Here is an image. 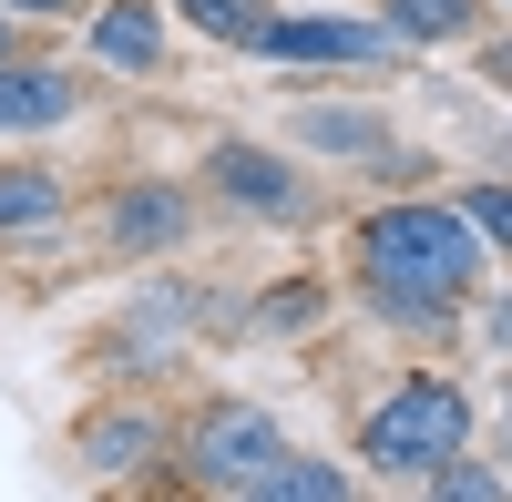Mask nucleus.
I'll return each instance as SVG.
<instances>
[{
    "mask_svg": "<svg viewBox=\"0 0 512 502\" xmlns=\"http://www.w3.org/2000/svg\"><path fill=\"white\" fill-rule=\"evenodd\" d=\"M205 175H216V195L246 205V216H297V205H308V185H297L287 154H267V144H216Z\"/></svg>",
    "mask_w": 512,
    "mask_h": 502,
    "instance_id": "5",
    "label": "nucleus"
},
{
    "mask_svg": "<svg viewBox=\"0 0 512 502\" xmlns=\"http://www.w3.org/2000/svg\"><path fill=\"white\" fill-rule=\"evenodd\" d=\"M52 216H62L52 164H0V226H52Z\"/></svg>",
    "mask_w": 512,
    "mask_h": 502,
    "instance_id": "11",
    "label": "nucleus"
},
{
    "mask_svg": "<svg viewBox=\"0 0 512 502\" xmlns=\"http://www.w3.org/2000/svg\"><path fill=\"white\" fill-rule=\"evenodd\" d=\"M0 62H11V11H0Z\"/></svg>",
    "mask_w": 512,
    "mask_h": 502,
    "instance_id": "20",
    "label": "nucleus"
},
{
    "mask_svg": "<svg viewBox=\"0 0 512 502\" xmlns=\"http://www.w3.org/2000/svg\"><path fill=\"white\" fill-rule=\"evenodd\" d=\"M103 236H113V257H164V246H185L195 236V205L175 195V185H154V175H134L113 195V216H103Z\"/></svg>",
    "mask_w": 512,
    "mask_h": 502,
    "instance_id": "4",
    "label": "nucleus"
},
{
    "mask_svg": "<svg viewBox=\"0 0 512 502\" xmlns=\"http://www.w3.org/2000/svg\"><path fill=\"white\" fill-rule=\"evenodd\" d=\"M318 308H328L318 277H297V287H267V298H256L236 328H246V339H297V328H318Z\"/></svg>",
    "mask_w": 512,
    "mask_h": 502,
    "instance_id": "12",
    "label": "nucleus"
},
{
    "mask_svg": "<svg viewBox=\"0 0 512 502\" xmlns=\"http://www.w3.org/2000/svg\"><path fill=\"white\" fill-rule=\"evenodd\" d=\"M461 441H472V400H461L451 380H410V390L379 400L369 462H379V472H451Z\"/></svg>",
    "mask_w": 512,
    "mask_h": 502,
    "instance_id": "2",
    "label": "nucleus"
},
{
    "mask_svg": "<svg viewBox=\"0 0 512 502\" xmlns=\"http://www.w3.org/2000/svg\"><path fill=\"white\" fill-rule=\"evenodd\" d=\"M0 11H11V21H93L103 0H0Z\"/></svg>",
    "mask_w": 512,
    "mask_h": 502,
    "instance_id": "17",
    "label": "nucleus"
},
{
    "mask_svg": "<svg viewBox=\"0 0 512 502\" xmlns=\"http://www.w3.org/2000/svg\"><path fill=\"white\" fill-rule=\"evenodd\" d=\"M492 339H502V349H512V298H502V308H492Z\"/></svg>",
    "mask_w": 512,
    "mask_h": 502,
    "instance_id": "19",
    "label": "nucleus"
},
{
    "mask_svg": "<svg viewBox=\"0 0 512 502\" xmlns=\"http://www.w3.org/2000/svg\"><path fill=\"white\" fill-rule=\"evenodd\" d=\"M297 144H308V154H379L390 123L359 113V103H308V113H297Z\"/></svg>",
    "mask_w": 512,
    "mask_h": 502,
    "instance_id": "9",
    "label": "nucleus"
},
{
    "mask_svg": "<svg viewBox=\"0 0 512 502\" xmlns=\"http://www.w3.org/2000/svg\"><path fill=\"white\" fill-rule=\"evenodd\" d=\"M287 462V441H277V421L267 410H205L195 421V482H216V492H246V482H267Z\"/></svg>",
    "mask_w": 512,
    "mask_h": 502,
    "instance_id": "3",
    "label": "nucleus"
},
{
    "mask_svg": "<svg viewBox=\"0 0 512 502\" xmlns=\"http://www.w3.org/2000/svg\"><path fill=\"white\" fill-rule=\"evenodd\" d=\"M154 441H164L154 410H103V421H82V462H93V472H123V462H144Z\"/></svg>",
    "mask_w": 512,
    "mask_h": 502,
    "instance_id": "10",
    "label": "nucleus"
},
{
    "mask_svg": "<svg viewBox=\"0 0 512 502\" xmlns=\"http://www.w3.org/2000/svg\"><path fill=\"white\" fill-rule=\"evenodd\" d=\"M236 502H349V472H338V462H277L267 482H246Z\"/></svg>",
    "mask_w": 512,
    "mask_h": 502,
    "instance_id": "13",
    "label": "nucleus"
},
{
    "mask_svg": "<svg viewBox=\"0 0 512 502\" xmlns=\"http://www.w3.org/2000/svg\"><path fill=\"white\" fill-rule=\"evenodd\" d=\"M461 226H472V236H502V246H512V185H482V195H472V216H461Z\"/></svg>",
    "mask_w": 512,
    "mask_h": 502,
    "instance_id": "16",
    "label": "nucleus"
},
{
    "mask_svg": "<svg viewBox=\"0 0 512 502\" xmlns=\"http://www.w3.org/2000/svg\"><path fill=\"white\" fill-rule=\"evenodd\" d=\"M461 21H472V0H390V31L400 41H451Z\"/></svg>",
    "mask_w": 512,
    "mask_h": 502,
    "instance_id": "15",
    "label": "nucleus"
},
{
    "mask_svg": "<svg viewBox=\"0 0 512 502\" xmlns=\"http://www.w3.org/2000/svg\"><path fill=\"white\" fill-rule=\"evenodd\" d=\"M175 11L205 31V41H267V21H277V0H175Z\"/></svg>",
    "mask_w": 512,
    "mask_h": 502,
    "instance_id": "14",
    "label": "nucleus"
},
{
    "mask_svg": "<svg viewBox=\"0 0 512 502\" xmlns=\"http://www.w3.org/2000/svg\"><path fill=\"white\" fill-rule=\"evenodd\" d=\"M82 31H93V52H103L113 72H154V62H164V11H154V0H103Z\"/></svg>",
    "mask_w": 512,
    "mask_h": 502,
    "instance_id": "8",
    "label": "nucleus"
},
{
    "mask_svg": "<svg viewBox=\"0 0 512 502\" xmlns=\"http://www.w3.org/2000/svg\"><path fill=\"white\" fill-rule=\"evenodd\" d=\"M482 267V236L441 216V205H390V216L369 226V287H379V308L410 318V328H441L451 298L472 287Z\"/></svg>",
    "mask_w": 512,
    "mask_h": 502,
    "instance_id": "1",
    "label": "nucleus"
},
{
    "mask_svg": "<svg viewBox=\"0 0 512 502\" xmlns=\"http://www.w3.org/2000/svg\"><path fill=\"white\" fill-rule=\"evenodd\" d=\"M277 62H390L400 31L390 21H267Z\"/></svg>",
    "mask_w": 512,
    "mask_h": 502,
    "instance_id": "6",
    "label": "nucleus"
},
{
    "mask_svg": "<svg viewBox=\"0 0 512 502\" xmlns=\"http://www.w3.org/2000/svg\"><path fill=\"white\" fill-rule=\"evenodd\" d=\"M441 502H502V482H492V472H461V462H451V472H441Z\"/></svg>",
    "mask_w": 512,
    "mask_h": 502,
    "instance_id": "18",
    "label": "nucleus"
},
{
    "mask_svg": "<svg viewBox=\"0 0 512 502\" xmlns=\"http://www.w3.org/2000/svg\"><path fill=\"white\" fill-rule=\"evenodd\" d=\"M82 82L52 62H0V134H41V123H72Z\"/></svg>",
    "mask_w": 512,
    "mask_h": 502,
    "instance_id": "7",
    "label": "nucleus"
}]
</instances>
